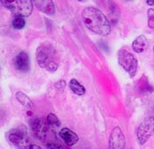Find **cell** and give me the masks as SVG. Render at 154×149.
Returning <instances> with one entry per match:
<instances>
[{"instance_id":"6da1fadb","label":"cell","mask_w":154,"mask_h":149,"mask_svg":"<svg viewBox=\"0 0 154 149\" xmlns=\"http://www.w3.org/2000/svg\"><path fill=\"white\" fill-rule=\"evenodd\" d=\"M85 26L94 34L107 36L111 33L110 23L102 11L94 7H86L82 11Z\"/></svg>"},{"instance_id":"7a4b0ae2","label":"cell","mask_w":154,"mask_h":149,"mask_svg":"<svg viewBox=\"0 0 154 149\" xmlns=\"http://www.w3.org/2000/svg\"><path fill=\"white\" fill-rule=\"evenodd\" d=\"M1 3L15 16L27 17L33 11L32 0H1Z\"/></svg>"},{"instance_id":"3957f363","label":"cell","mask_w":154,"mask_h":149,"mask_svg":"<svg viewBox=\"0 0 154 149\" xmlns=\"http://www.w3.org/2000/svg\"><path fill=\"white\" fill-rule=\"evenodd\" d=\"M8 138L12 145L18 149H42L39 146L32 143L27 138L26 130L16 128L10 131Z\"/></svg>"},{"instance_id":"277c9868","label":"cell","mask_w":154,"mask_h":149,"mask_svg":"<svg viewBox=\"0 0 154 149\" xmlns=\"http://www.w3.org/2000/svg\"><path fill=\"white\" fill-rule=\"evenodd\" d=\"M118 63L120 64V65L130 74L131 78L136 75L137 71V66H138L137 59L127 49H122L119 50Z\"/></svg>"},{"instance_id":"5b68a950","label":"cell","mask_w":154,"mask_h":149,"mask_svg":"<svg viewBox=\"0 0 154 149\" xmlns=\"http://www.w3.org/2000/svg\"><path fill=\"white\" fill-rule=\"evenodd\" d=\"M154 135V117H150L144 120L138 126L137 136L140 145H143L147 140Z\"/></svg>"},{"instance_id":"8992f818","label":"cell","mask_w":154,"mask_h":149,"mask_svg":"<svg viewBox=\"0 0 154 149\" xmlns=\"http://www.w3.org/2000/svg\"><path fill=\"white\" fill-rule=\"evenodd\" d=\"M126 140L122 129L116 126L113 129L109 138V149H124Z\"/></svg>"},{"instance_id":"52a82bcc","label":"cell","mask_w":154,"mask_h":149,"mask_svg":"<svg viewBox=\"0 0 154 149\" xmlns=\"http://www.w3.org/2000/svg\"><path fill=\"white\" fill-rule=\"evenodd\" d=\"M52 53L53 51L51 48L48 45H41L38 47L36 51V60L40 67L46 68L48 65L51 61H53V59L51 58Z\"/></svg>"},{"instance_id":"ba28073f","label":"cell","mask_w":154,"mask_h":149,"mask_svg":"<svg viewBox=\"0 0 154 149\" xmlns=\"http://www.w3.org/2000/svg\"><path fill=\"white\" fill-rule=\"evenodd\" d=\"M14 66L20 72H26L30 69V58L26 52L20 51L14 58Z\"/></svg>"},{"instance_id":"9c48e42d","label":"cell","mask_w":154,"mask_h":149,"mask_svg":"<svg viewBox=\"0 0 154 149\" xmlns=\"http://www.w3.org/2000/svg\"><path fill=\"white\" fill-rule=\"evenodd\" d=\"M48 124H46L42 119L35 118L32 123V131L38 139H44L47 136Z\"/></svg>"},{"instance_id":"30bf717a","label":"cell","mask_w":154,"mask_h":149,"mask_svg":"<svg viewBox=\"0 0 154 149\" xmlns=\"http://www.w3.org/2000/svg\"><path fill=\"white\" fill-rule=\"evenodd\" d=\"M32 2L39 11L47 15H53L56 11L55 5L52 0H32Z\"/></svg>"},{"instance_id":"8fae6325","label":"cell","mask_w":154,"mask_h":149,"mask_svg":"<svg viewBox=\"0 0 154 149\" xmlns=\"http://www.w3.org/2000/svg\"><path fill=\"white\" fill-rule=\"evenodd\" d=\"M59 135L64 143L69 147L75 145L79 141V136L69 128H63L60 131Z\"/></svg>"},{"instance_id":"7c38bea8","label":"cell","mask_w":154,"mask_h":149,"mask_svg":"<svg viewBox=\"0 0 154 149\" xmlns=\"http://www.w3.org/2000/svg\"><path fill=\"white\" fill-rule=\"evenodd\" d=\"M147 48V39L144 35H139L132 43V49L137 53H142Z\"/></svg>"},{"instance_id":"4fadbf2b","label":"cell","mask_w":154,"mask_h":149,"mask_svg":"<svg viewBox=\"0 0 154 149\" xmlns=\"http://www.w3.org/2000/svg\"><path fill=\"white\" fill-rule=\"evenodd\" d=\"M16 99L18 100L19 103H21V105H23L24 107L26 109H31L34 108V103L31 101V99L22 92H17L16 93Z\"/></svg>"},{"instance_id":"5bb4252c","label":"cell","mask_w":154,"mask_h":149,"mask_svg":"<svg viewBox=\"0 0 154 149\" xmlns=\"http://www.w3.org/2000/svg\"><path fill=\"white\" fill-rule=\"evenodd\" d=\"M69 85H70L71 90L75 94H77L79 96H82V95H84L85 94V87L82 86L77 80H75V79L71 80Z\"/></svg>"},{"instance_id":"9a60e30c","label":"cell","mask_w":154,"mask_h":149,"mask_svg":"<svg viewBox=\"0 0 154 149\" xmlns=\"http://www.w3.org/2000/svg\"><path fill=\"white\" fill-rule=\"evenodd\" d=\"M12 25L15 29H22L26 25V21L22 16H15L12 20Z\"/></svg>"},{"instance_id":"2e32d148","label":"cell","mask_w":154,"mask_h":149,"mask_svg":"<svg viewBox=\"0 0 154 149\" xmlns=\"http://www.w3.org/2000/svg\"><path fill=\"white\" fill-rule=\"evenodd\" d=\"M47 124L48 125L58 127V126H60V121L58 117L56 115L50 113V114L48 115L47 116Z\"/></svg>"},{"instance_id":"e0dca14e","label":"cell","mask_w":154,"mask_h":149,"mask_svg":"<svg viewBox=\"0 0 154 149\" xmlns=\"http://www.w3.org/2000/svg\"><path fill=\"white\" fill-rule=\"evenodd\" d=\"M148 16V26L150 28L154 29V9L150 8L147 11Z\"/></svg>"},{"instance_id":"ac0fdd59","label":"cell","mask_w":154,"mask_h":149,"mask_svg":"<svg viewBox=\"0 0 154 149\" xmlns=\"http://www.w3.org/2000/svg\"><path fill=\"white\" fill-rule=\"evenodd\" d=\"M47 70H48L49 71H51V72H54V71H56L57 69H58V64L56 62V61H51L48 65V66L46 67Z\"/></svg>"},{"instance_id":"d6986e66","label":"cell","mask_w":154,"mask_h":149,"mask_svg":"<svg viewBox=\"0 0 154 149\" xmlns=\"http://www.w3.org/2000/svg\"><path fill=\"white\" fill-rule=\"evenodd\" d=\"M65 87H66V83H65L64 80H59L55 84V87L57 88V90H58L59 92L63 91Z\"/></svg>"},{"instance_id":"ffe728a7","label":"cell","mask_w":154,"mask_h":149,"mask_svg":"<svg viewBox=\"0 0 154 149\" xmlns=\"http://www.w3.org/2000/svg\"><path fill=\"white\" fill-rule=\"evenodd\" d=\"M47 148L48 149H63V147L61 145L53 143V142H49L47 144Z\"/></svg>"},{"instance_id":"44dd1931","label":"cell","mask_w":154,"mask_h":149,"mask_svg":"<svg viewBox=\"0 0 154 149\" xmlns=\"http://www.w3.org/2000/svg\"><path fill=\"white\" fill-rule=\"evenodd\" d=\"M146 2L149 5H154V0H146Z\"/></svg>"},{"instance_id":"7402d4cb","label":"cell","mask_w":154,"mask_h":149,"mask_svg":"<svg viewBox=\"0 0 154 149\" xmlns=\"http://www.w3.org/2000/svg\"><path fill=\"white\" fill-rule=\"evenodd\" d=\"M153 51H154V47H153Z\"/></svg>"}]
</instances>
